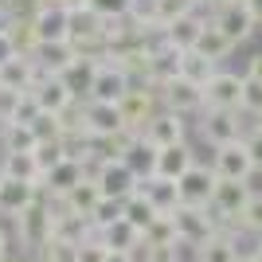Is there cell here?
<instances>
[{
    "label": "cell",
    "mask_w": 262,
    "mask_h": 262,
    "mask_svg": "<svg viewBox=\"0 0 262 262\" xmlns=\"http://www.w3.org/2000/svg\"><path fill=\"white\" fill-rule=\"evenodd\" d=\"M35 20V35H39V43H63L67 39V8H55V4H43V8L32 12Z\"/></svg>",
    "instance_id": "cell-24"
},
{
    "label": "cell",
    "mask_w": 262,
    "mask_h": 262,
    "mask_svg": "<svg viewBox=\"0 0 262 262\" xmlns=\"http://www.w3.org/2000/svg\"><path fill=\"white\" fill-rule=\"evenodd\" d=\"M157 215H161V211H157L153 204H149V200L141 196V192H133L129 200H121V219H129V223H133L137 231H145V227H149V223H153Z\"/></svg>",
    "instance_id": "cell-36"
},
{
    "label": "cell",
    "mask_w": 262,
    "mask_h": 262,
    "mask_svg": "<svg viewBox=\"0 0 262 262\" xmlns=\"http://www.w3.org/2000/svg\"><path fill=\"white\" fill-rule=\"evenodd\" d=\"M219 71L215 59H208V55H200L196 47H188V51H180V78H188V82H196V86H208V78Z\"/></svg>",
    "instance_id": "cell-29"
},
{
    "label": "cell",
    "mask_w": 262,
    "mask_h": 262,
    "mask_svg": "<svg viewBox=\"0 0 262 262\" xmlns=\"http://www.w3.org/2000/svg\"><path fill=\"white\" fill-rule=\"evenodd\" d=\"M251 129H258V133H262V114H258V118H251Z\"/></svg>",
    "instance_id": "cell-57"
},
{
    "label": "cell",
    "mask_w": 262,
    "mask_h": 262,
    "mask_svg": "<svg viewBox=\"0 0 262 262\" xmlns=\"http://www.w3.org/2000/svg\"><path fill=\"white\" fill-rule=\"evenodd\" d=\"M215 180L219 176L211 172L208 161H196L180 180H176V192H180V204H192V208H208L211 192H215Z\"/></svg>",
    "instance_id": "cell-9"
},
{
    "label": "cell",
    "mask_w": 262,
    "mask_h": 262,
    "mask_svg": "<svg viewBox=\"0 0 262 262\" xmlns=\"http://www.w3.org/2000/svg\"><path fill=\"white\" fill-rule=\"evenodd\" d=\"M118 110H121L125 129H129V133H141L145 121H153L157 110H161V90L149 86V82H133V86L118 98Z\"/></svg>",
    "instance_id": "cell-4"
},
{
    "label": "cell",
    "mask_w": 262,
    "mask_h": 262,
    "mask_svg": "<svg viewBox=\"0 0 262 262\" xmlns=\"http://www.w3.org/2000/svg\"><path fill=\"white\" fill-rule=\"evenodd\" d=\"M94 71H98L94 59H75V63L67 67L59 78L67 82V90H71L75 98H86V94H90V82H94Z\"/></svg>",
    "instance_id": "cell-33"
},
{
    "label": "cell",
    "mask_w": 262,
    "mask_h": 262,
    "mask_svg": "<svg viewBox=\"0 0 262 262\" xmlns=\"http://www.w3.org/2000/svg\"><path fill=\"white\" fill-rule=\"evenodd\" d=\"M32 262H78V247L75 243H63V239H47L39 251L32 254Z\"/></svg>",
    "instance_id": "cell-37"
},
{
    "label": "cell",
    "mask_w": 262,
    "mask_h": 262,
    "mask_svg": "<svg viewBox=\"0 0 262 262\" xmlns=\"http://www.w3.org/2000/svg\"><path fill=\"white\" fill-rule=\"evenodd\" d=\"M39 75H43V71H39L28 55H16L8 63H0V86H12V90H32V82Z\"/></svg>",
    "instance_id": "cell-26"
},
{
    "label": "cell",
    "mask_w": 262,
    "mask_h": 262,
    "mask_svg": "<svg viewBox=\"0 0 262 262\" xmlns=\"http://www.w3.org/2000/svg\"><path fill=\"white\" fill-rule=\"evenodd\" d=\"M67 39L71 47H86V43H106V32H110V20H102L94 8L86 4H75V8H67Z\"/></svg>",
    "instance_id": "cell-7"
},
{
    "label": "cell",
    "mask_w": 262,
    "mask_h": 262,
    "mask_svg": "<svg viewBox=\"0 0 262 262\" xmlns=\"http://www.w3.org/2000/svg\"><path fill=\"white\" fill-rule=\"evenodd\" d=\"M114 219H121V200L102 196L98 204H94V211H90V223H94V231H102V227H110Z\"/></svg>",
    "instance_id": "cell-41"
},
{
    "label": "cell",
    "mask_w": 262,
    "mask_h": 262,
    "mask_svg": "<svg viewBox=\"0 0 262 262\" xmlns=\"http://www.w3.org/2000/svg\"><path fill=\"white\" fill-rule=\"evenodd\" d=\"M0 262H32V258H28V254H12V251H8V254H4Z\"/></svg>",
    "instance_id": "cell-56"
},
{
    "label": "cell",
    "mask_w": 262,
    "mask_h": 262,
    "mask_svg": "<svg viewBox=\"0 0 262 262\" xmlns=\"http://www.w3.org/2000/svg\"><path fill=\"white\" fill-rule=\"evenodd\" d=\"M32 153H35V164H39V176H43L51 164H59L67 157V149H63V137H59V141H39Z\"/></svg>",
    "instance_id": "cell-40"
},
{
    "label": "cell",
    "mask_w": 262,
    "mask_h": 262,
    "mask_svg": "<svg viewBox=\"0 0 262 262\" xmlns=\"http://www.w3.org/2000/svg\"><path fill=\"white\" fill-rule=\"evenodd\" d=\"M239 110L247 118H258L262 114V82L258 78H247L243 75V98H239Z\"/></svg>",
    "instance_id": "cell-39"
},
{
    "label": "cell",
    "mask_w": 262,
    "mask_h": 262,
    "mask_svg": "<svg viewBox=\"0 0 262 262\" xmlns=\"http://www.w3.org/2000/svg\"><path fill=\"white\" fill-rule=\"evenodd\" d=\"M98 235H102V243H106L110 251H125V254L141 243V231L133 227L129 219H114V223H110V227H102Z\"/></svg>",
    "instance_id": "cell-32"
},
{
    "label": "cell",
    "mask_w": 262,
    "mask_h": 262,
    "mask_svg": "<svg viewBox=\"0 0 262 262\" xmlns=\"http://www.w3.org/2000/svg\"><path fill=\"white\" fill-rule=\"evenodd\" d=\"M82 114H86V133H118V129H125L118 102H94V98H86V102H82Z\"/></svg>",
    "instance_id": "cell-23"
},
{
    "label": "cell",
    "mask_w": 262,
    "mask_h": 262,
    "mask_svg": "<svg viewBox=\"0 0 262 262\" xmlns=\"http://www.w3.org/2000/svg\"><path fill=\"white\" fill-rule=\"evenodd\" d=\"M86 8H94L102 20H121V16H129L133 0H82Z\"/></svg>",
    "instance_id": "cell-43"
},
{
    "label": "cell",
    "mask_w": 262,
    "mask_h": 262,
    "mask_svg": "<svg viewBox=\"0 0 262 262\" xmlns=\"http://www.w3.org/2000/svg\"><path fill=\"white\" fill-rule=\"evenodd\" d=\"M196 161H200L196 145H192V141H176V145H168V149H157L153 176H161V180H180Z\"/></svg>",
    "instance_id": "cell-17"
},
{
    "label": "cell",
    "mask_w": 262,
    "mask_h": 262,
    "mask_svg": "<svg viewBox=\"0 0 262 262\" xmlns=\"http://www.w3.org/2000/svg\"><path fill=\"white\" fill-rule=\"evenodd\" d=\"M0 172L16 176V180H32L39 184V164H35V153H0Z\"/></svg>",
    "instance_id": "cell-35"
},
{
    "label": "cell",
    "mask_w": 262,
    "mask_h": 262,
    "mask_svg": "<svg viewBox=\"0 0 262 262\" xmlns=\"http://www.w3.org/2000/svg\"><path fill=\"white\" fill-rule=\"evenodd\" d=\"M35 98V106L43 110V114H59V110H67L71 102H75V94L67 90V82L59 75H39L32 82V90H28Z\"/></svg>",
    "instance_id": "cell-19"
},
{
    "label": "cell",
    "mask_w": 262,
    "mask_h": 262,
    "mask_svg": "<svg viewBox=\"0 0 262 262\" xmlns=\"http://www.w3.org/2000/svg\"><path fill=\"white\" fill-rule=\"evenodd\" d=\"M251 196L254 192H251L247 180H215V192H211V200H208V211H211V219H215V227L219 231H239Z\"/></svg>",
    "instance_id": "cell-2"
},
{
    "label": "cell",
    "mask_w": 262,
    "mask_h": 262,
    "mask_svg": "<svg viewBox=\"0 0 262 262\" xmlns=\"http://www.w3.org/2000/svg\"><path fill=\"white\" fill-rule=\"evenodd\" d=\"M192 8V4H188V0H153V24H172L176 16H184V12Z\"/></svg>",
    "instance_id": "cell-42"
},
{
    "label": "cell",
    "mask_w": 262,
    "mask_h": 262,
    "mask_svg": "<svg viewBox=\"0 0 262 262\" xmlns=\"http://www.w3.org/2000/svg\"><path fill=\"white\" fill-rule=\"evenodd\" d=\"M141 137L153 145V149H168V145H176V141H188V118H180V114L161 106L153 121H145Z\"/></svg>",
    "instance_id": "cell-13"
},
{
    "label": "cell",
    "mask_w": 262,
    "mask_h": 262,
    "mask_svg": "<svg viewBox=\"0 0 262 262\" xmlns=\"http://www.w3.org/2000/svg\"><path fill=\"white\" fill-rule=\"evenodd\" d=\"M8 4H12V0H0V12H8Z\"/></svg>",
    "instance_id": "cell-58"
},
{
    "label": "cell",
    "mask_w": 262,
    "mask_h": 262,
    "mask_svg": "<svg viewBox=\"0 0 262 262\" xmlns=\"http://www.w3.org/2000/svg\"><path fill=\"white\" fill-rule=\"evenodd\" d=\"M141 239L145 243H153V247H168V243H176V223H172V215H157L149 227L141 231Z\"/></svg>",
    "instance_id": "cell-38"
},
{
    "label": "cell",
    "mask_w": 262,
    "mask_h": 262,
    "mask_svg": "<svg viewBox=\"0 0 262 262\" xmlns=\"http://www.w3.org/2000/svg\"><path fill=\"white\" fill-rule=\"evenodd\" d=\"M8 251H12V235L4 231V223H0V258H4Z\"/></svg>",
    "instance_id": "cell-54"
},
{
    "label": "cell",
    "mask_w": 262,
    "mask_h": 262,
    "mask_svg": "<svg viewBox=\"0 0 262 262\" xmlns=\"http://www.w3.org/2000/svg\"><path fill=\"white\" fill-rule=\"evenodd\" d=\"M208 20H211L208 12L188 8L184 16H176L172 24H164V43H168V47H176V51H188V47H196V39H200V28H204Z\"/></svg>",
    "instance_id": "cell-18"
},
{
    "label": "cell",
    "mask_w": 262,
    "mask_h": 262,
    "mask_svg": "<svg viewBox=\"0 0 262 262\" xmlns=\"http://www.w3.org/2000/svg\"><path fill=\"white\" fill-rule=\"evenodd\" d=\"M239 262H262V243H254L251 251H243V254H239Z\"/></svg>",
    "instance_id": "cell-53"
},
{
    "label": "cell",
    "mask_w": 262,
    "mask_h": 262,
    "mask_svg": "<svg viewBox=\"0 0 262 262\" xmlns=\"http://www.w3.org/2000/svg\"><path fill=\"white\" fill-rule=\"evenodd\" d=\"M39 196H43L39 184H32V180H16V176L0 172V219H8V223H12L20 211L32 208Z\"/></svg>",
    "instance_id": "cell-12"
},
{
    "label": "cell",
    "mask_w": 262,
    "mask_h": 262,
    "mask_svg": "<svg viewBox=\"0 0 262 262\" xmlns=\"http://www.w3.org/2000/svg\"><path fill=\"white\" fill-rule=\"evenodd\" d=\"M32 133H35V141H59V137H63L55 114H39V118L32 121Z\"/></svg>",
    "instance_id": "cell-46"
},
{
    "label": "cell",
    "mask_w": 262,
    "mask_h": 262,
    "mask_svg": "<svg viewBox=\"0 0 262 262\" xmlns=\"http://www.w3.org/2000/svg\"><path fill=\"white\" fill-rule=\"evenodd\" d=\"M251 129V118L243 110H200L196 114V137L208 149H219V145L243 141V133Z\"/></svg>",
    "instance_id": "cell-1"
},
{
    "label": "cell",
    "mask_w": 262,
    "mask_h": 262,
    "mask_svg": "<svg viewBox=\"0 0 262 262\" xmlns=\"http://www.w3.org/2000/svg\"><path fill=\"white\" fill-rule=\"evenodd\" d=\"M247 235H254V239H262V192H254L251 204H247V211H243V223H239Z\"/></svg>",
    "instance_id": "cell-44"
},
{
    "label": "cell",
    "mask_w": 262,
    "mask_h": 262,
    "mask_svg": "<svg viewBox=\"0 0 262 262\" xmlns=\"http://www.w3.org/2000/svg\"><path fill=\"white\" fill-rule=\"evenodd\" d=\"M133 137H137V133H129V129H118V133H90V157H98V161H121Z\"/></svg>",
    "instance_id": "cell-27"
},
{
    "label": "cell",
    "mask_w": 262,
    "mask_h": 262,
    "mask_svg": "<svg viewBox=\"0 0 262 262\" xmlns=\"http://www.w3.org/2000/svg\"><path fill=\"white\" fill-rule=\"evenodd\" d=\"M0 125H4V121H0Z\"/></svg>",
    "instance_id": "cell-59"
},
{
    "label": "cell",
    "mask_w": 262,
    "mask_h": 262,
    "mask_svg": "<svg viewBox=\"0 0 262 262\" xmlns=\"http://www.w3.org/2000/svg\"><path fill=\"white\" fill-rule=\"evenodd\" d=\"M28 59H32L43 75H63L78 55H75V47H71V39H63V43H35V51L28 55Z\"/></svg>",
    "instance_id": "cell-22"
},
{
    "label": "cell",
    "mask_w": 262,
    "mask_h": 262,
    "mask_svg": "<svg viewBox=\"0 0 262 262\" xmlns=\"http://www.w3.org/2000/svg\"><path fill=\"white\" fill-rule=\"evenodd\" d=\"M102 262H133V254H125V251H110Z\"/></svg>",
    "instance_id": "cell-55"
},
{
    "label": "cell",
    "mask_w": 262,
    "mask_h": 262,
    "mask_svg": "<svg viewBox=\"0 0 262 262\" xmlns=\"http://www.w3.org/2000/svg\"><path fill=\"white\" fill-rule=\"evenodd\" d=\"M196 51L200 55H208V59H215L219 67H223V59H231V51H235V43H231L227 35L219 32L215 24H204V28H200V39H196Z\"/></svg>",
    "instance_id": "cell-30"
},
{
    "label": "cell",
    "mask_w": 262,
    "mask_h": 262,
    "mask_svg": "<svg viewBox=\"0 0 262 262\" xmlns=\"http://www.w3.org/2000/svg\"><path fill=\"white\" fill-rule=\"evenodd\" d=\"M8 39L16 47V55H32L35 43H39V35H35V20L32 16H8Z\"/></svg>",
    "instance_id": "cell-34"
},
{
    "label": "cell",
    "mask_w": 262,
    "mask_h": 262,
    "mask_svg": "<svg viewBox=\"0 0 262 262\" xmlns=\"http://www.w3.org/2000/svg\"><path fill=\"white\" fill-rule=\"evenodd\" d=\"M243 145H247V153H251V164L262 168V133L258 129H247L243 133Z\"/></svg>",
    "instance_id": "cell-49"
},
{
    "label": "cell",
    "mask_w": 262,
    "mask_h": 262,
    "mask_svg": "<svg viewBox=\"0 0 262 262\" xmlns=\"http://www.w3.org/2000/svg\"><path fill=\"white\" fill-rule=\"evenodd\" d=\"M243 8L251 12V20H254V24L262 28V0H243Z\"/></svg>",
    "instance_id": "cell-52"
},
{
    "label": "cell",
    "mask_w": 262,
    "mask_h": 262,
    "mask_svg": "<svg viewBox=\"0 0 262 262\" xmlns=\"http://www.w3.org/2000/svg\"><path fill=\"white\" fill-rule=\"evenodd\" d=\"M211 24H215V28L227 35L235 47H243L254 32H258V24L251 20V12L243 8V0H231V4H219V8H211Z\"/></svg>",
    "instance_id": "cell-8"
},
{
    "label": "cell",
    "mask_w": 262,
    "mask_h": 262,
    "mask_svg": "<svg viewBox=\"0 0 262 262\" xmlns=\"http://www.w3.org/2000/svg\"><path fill=\"white\" fill-rule=\"evenodd\" d=\"M258 243H262V239H258Z\"/></svg>",
    "instance_id": "cell-60"
},
{
    "label": "cell",
    "mask_w": 262,
    "mask_h": 262,
    "mask_svg": "<svg viewBox=\"0 0 262 262\" xmlns=\"http://www.w3.org/2000/svg\"><path fill=\"white\" fill-rule=\"evenodd\" d=\"M176 75H180V51L168 47V43L153 47V51H149V75H145V82L161 90V86H168Z\"/></svg>",
    "instance_id": "cell-21"
},
{
    "label": "cell",
    "mask_w": 262,
    "mask_h": 262,
    "mask_svg": "<svg viewBox=\"0 0 262 262\" xmlns=\"http://www.w3.org/2000/svg\"><path fill=\"white\" fill-rule=\"evenodd\" d=\"M94 184H98V192L106 200H129L137 188H141V180H137V172H133L125 161H102L98 168H94V176H90Z\"/></svg>",
    "instance_id": "cell-6"
},
{
    "label": "cell",
    "mask_w": 262,
    "mask_h": 262,
    "mask_svg": "<svg viewBox=\"0 0 262 262\" xmlns=\"http://www.w3.org/2000/svg\"><path fill=\"white\" fill-rule=\"evenodd\" d=\"M243 75H247V78H258V82H262V51H254L251 59H247V71H243Z\"/></svg>",
    "instance_id": "cell-50"
},
{
    "label": "cell",
    "mask_w": 262,
    "mask_h": 262,
    "mask_svg": "<svg viewBox=\"0 0 262 262\" xmlns=\"http://www.w3.org/2000/svg\"><path fill=\"white\" fill-rule=\"evenodd\" d=\"M20 94L24 90L0 86V121H12V114H16V106H20Z\"/></svg>",
    "instance_id": "cell-48"
},
{
    "label": "cell",
    "mask_w": 262,
    "mask_h": 262,
    "mask_svg": "<svg viewBox=\"0 0 262 262\" xmlns=\"http://www.w3.org/2000/svg\"><path fill=\"white\" fill-rule=\"evenodd\" d=\"M78 180H86V172H82V161H75V157H63L59 164H51V168L39 176V192H43L47 200H59V196H67V192H71Z\"/></svg>",
    "instance_id": "cell-15"
},
{
    "label": "cell",
    "mask_w": 262,
    "mask_h": 262,
    "mask_svg": "<svg viewBox=\"0 0 262 262\" xmlns=\"http://www.w3.org/2000/svg\"><path fill=\"white\" fill-rule=\"evenodd\" d=\"M12 231H16V243H20V251L32 258V254L39 251L47 239H51V200L39 196L28 211H20V215L12 219Z\"/></svg>",
    "instance_id": "cell-3"
},
{
    "label": "cell",
    "mask_w": 262,
    "mask_h": 262,
    "mask_svg": "<svg viewBox=\"0 0 262 262\" xmlns=\"http://www.w3.org/2000/svg\"><path fill=\"white\" fill-rule=\"evenodd\" d=\"M98 200H102L98 184L86 176V180H78L67 196H59L55 204H59V208H67V211H75V215H86V219H90V211H94V204H98Z\"/></svg>",
    "instance_id": "cell-28"
},
{
    "label": "cell",
    "mask_w": 262,
    "mask_h": 262,
    "mask_svg": "<svg viewBox=\"0 0 262 262\" xmlns=\"http://www.w3.org/2000/svg\"><path fill=\"white\" fill-rule=\"evenodd\" d=\"M211 172L219 176V180H247L251 176V153H247V145L243 141H231V145H219V149H211Z\"/></svg>",
    "instance_id": "cell-14"
},
{
    "label": "cell",
    "mask_w": 262,
    "mask_h": 262,
    "mask_svg": "<svg viewBox=\"0 0 262 262\" xmlns=\"http://www.w3.org/2000/svg\"><path fill=\"white\" fill-rule=\"evenodd\" d=\"M39 114H43V110L35 106V98L28 94V90H24V94H20V106H16V114H12V121H24V125H32Z\"/></svg>",
    "instance_id": "cell-47"
},
{
    "label": "cell",
    "mask_w": 262,
    "mask_h": 262,
    "mask_svg": "<svg viewBox=\"0 0 262 262\" xmlns=\"http://www.w3.org/2000/svg\"><path fill=\"white\" fill-rule=\"evenodd\" d=\"M239 231H215L204 247L192 251V262H239Z\"/></svg>",
    "instance_id": "cell-20"
},
{
    "label": "cell",
    "mask_w": 262,
    "mask_h": 262,
    "mask_svg": "<svg viewBox=\"0 0 262 262\" xmlns=\"http://www.w3.org/2000/svg\"><path fill=\"white\" fill-rule=\"evenodd\" d=\"M239 98H243V75L219 67L208 78V86H204V106L208 110H239Z\"/></svg>",
    "instance_id": "cell-10"
},
{
    "label": "cell",
    "mask_w": 262,
    "mask_h": 262,
    "mask_svg": "<svg viewBox=\"0 0 262 262\" xmlns=\"http://www.w3.org/2000/svg\"><path fill=\"white\" fill-rule=\"evenodd\" d=\"M172 223H176V243L188 247V251L204 247V243L219 231L215 219H211V211L208 208H192V204H180V208L172 211Z\"/></svg>",
    "instance_id": "cell-5"
},
{
    "label": "cell",
    "mask_w": 262,
    "mask_h": 262,
    "mask_svg": "<svg viewBox=\"0 0 262 262\" xmlns=\"http://www.w3.org/2000/svg\"><path fill=\"white\" fill-rule=\"evenodd\" d=\"M121 161L137 172V180H149V176H153V168H157V149L145 141L141 133H137V137L129 141V149H125V157H121Z\"/></svg>",
    "instance_id": "cell-31"
},
{
    "label": "cell",
    "mask_w": 262,
    "mask_h": 262,
    "mask_svg": "<svg viewBox=\"0 0 262 262\" xmlns=\"http://www.w3.org/2000/svg\"><path fill=\"white\" fill-rule=\"evenodd\" d=\"M129 86H133L129 75H125L114 59H106V63H98V71H94V82H90L86 98H94V102H118Z\"/></svg>",
    "instance_id": "cell-16"
},
{
    "label": "cell",
    "mask_w": 262,
    "mask_h": 262,
    "mask_svg": "<svg viewBox=\"0 0 262 262\" xmlns=\"http://www.w3.org/2000/svg\"><path fill=\"white\" fill-rule=\"evenodd\" d=\"M149 204H153L157 211H164V215H172L176 208H180V192H176V180H161V176H149V180H141V188H137Z\"/></svg>",
    "instance_id": "cell-25"
},
{
    "label": "cell",
    "mask_w": 262,
    "mask_h": 262,
    "mask_svg": "<svg viewBox=\"0 0 262 262\" xmlns=\"http://www.w3.org/2000/svg\"><path fill=\"white\" fill-rule=\"evenodd\" d=\"M8 59H16V47H12L8 32H0V63H8Z\"/></svg>",
    "instance_id": "cell-51"
},
{
    "label": "cell",
    "mask_w": 262,
    "mask_h": 262,
    "mask_svg": "<svg viewBox=\"0 0 262 262\" xmlns=\"http://www.w3.org/2000/svg\"><path fill=\"white\" fill-rule=\"evenodd\" d=\"M161 106L192 121L200 110H204V86H196V82H188V78L176 75L168 86H161Z\"/></svg>",
    "instance_id": "cell-11"
},
{
    "label": "cell",
    "mask_w": 262,
    "mask_h": 262,
    "mask_svg": "<svg viewBox=\"0 0 262 262\" xmlns=\"http://www.w3.org/2000/svg\"><path fill=\"white\" fill-rule=\"evenodd\" d=\"M110 254V247L102 243V235L94 231V235H86V239L78 243V262H102Z\"/></svg>",
    "instance_id": "cell-45"
}]
</instances>
